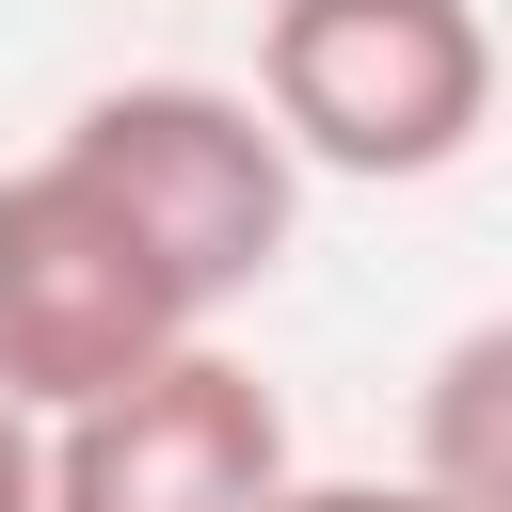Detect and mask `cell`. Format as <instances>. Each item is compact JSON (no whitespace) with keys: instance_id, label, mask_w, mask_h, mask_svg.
I'll return each instance as SVG.
<instances>
[{"instance_id":"obj_5","label":"cell","mask_w":512,"mask_h":512,"mask_svg":"<svg viewBox=\"0 0 512 512\" xmlns=\"http://www.w3.org/2000/svg\"><path fill=\"white\" fill-rule=\"evenodd\" d=\"M416 480L464 512H512V320H464L416 400Z\"/></svg>"},{"instance_id":"obj_1","label":"cell","mask_w":512,"mask_h":512,"mask_svg":"<svg viewBox=\"0 0 512 512\" xmlns=\"http://www.w3.org/2000/svg\"><path fill=\"white\" fill-rule=\"evenodd\" d=\"M256 112L304 176L416 192L496 128V16L480 0H256Z\"/></svg>"},{"instance_id":"obj_3","label":"cell","mask_w":512,"mask_h":512,"mask_svg":"<svg viewBox=\"0 0 512 512\" xmlns=\"http://www.w3.org/2000/svg\"><path fill=\"white\" fill-rule=\"evenodd\" d=\"M208 336V304L160 272V240L48 144L0 176V400L16 416H64L96 384H128L144 352Z\"/></svg>"},{"instance_id":"obj_6","label":"cell","mask_w":512,"mask_h":512,"mask_svg":"<svg viewBox=\"0 0 512 512\" xmlns=\"http://www.w3.org/2000/svg\"><path fill=\"white\" fill-rule=\"evenodd\" d=\"M256 512H464V496H432L416 464H400V480H304V464H288V480H272Z\"/></svg>"},{"instance_id":"obj_7","label":"cell","mask_w":512,"mask_h":512,"mask_svg":"<svg viewBox=\"0 0 512 512\" xmlns=\"http://www.w3.org/2000/svg\"><path fill=\"white\" fill-rule=\"evenodd\" d=\"M0 512H48V480H32V416L0 400Z\"/></svg>"},{"instance_id":"obj_2","label":"cell","mask_w":512,"mask_h":512,"mask_svg":"<svg viewBox=\"0 0 512 512\" xmlns=\"http://www.w3.org/2000/svg\"><path fill=\"white\" fill-rule=\"evenodd\" d=\"M64 160L160 240V272L224 320L240 288L288 272V224H304V160L272 144V112L240 80H112L64 112Z\"/></svg>"},{"instance_id":"obj_4","label":"cell","mask_w":512,"mask_h":512,"mask_svg":"<svg viewBox=\"0 0 512 512\" xmlns=\"http://www.w3.org/2000/svg\"><path fill=\"white\" fill-rule=\"evenodd\" d=\"M32 480H48V512H256L288 480V400L224 336H176L128 384L32 416Z\"/></svg>"}]
</instances>
